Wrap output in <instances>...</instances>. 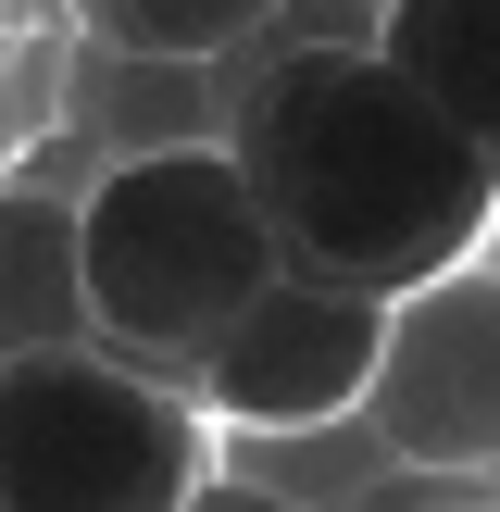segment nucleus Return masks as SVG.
Returning <instances> with one entry per match:
<instances>
[{"instance_id":"f257e3e1","label":"nucleus","mask_w":500,"mask_h":512,"mask_svg":"<svg viewBox=\"0 0 500 512\" xmlns=\"http://www.w3.org/2000/svg\"><path fill=\"white\" fill-rule=\"evenodd\" d=\"M225 163L263 213L275 275H313L350 300H413L438 275L488 263L500 163L375 75L363 13H250Z\"/></svg>"},{"instance_id":"f03ea898","label":"nucleus","mask_w":500,"mask_h":512,"mask_svg":"<svg viewBox=\"0 0 500 512\" xmlns=\"http://www.w3.org/2000/svg\"><path fill=\"white\" fill-rule=\"evenodd\" d=\"M75 288H88V350L150 388H188L200 350L275 288L263 213H250L225 150H138L75 188Z\"/></svg>"},{"instance_id":"7ed1b4c3","label":"nucleus","mask_w":500,"mask_h":512,"mask_svg":"<svg viewBox=\"0 0 500 512\" xmlns=\"http://www.w3.org/2000/svg\"><path fill=\"white\" fill-rule=\"evenodd\" d=\"M200 488L213 425L188 388H150L100 350L0 363V512H188Z\"/></svg>"},{"instance_id":"20e7f679","label":"nucleus","mask_w":500,"mask_h":512,"mask_svg":"<svg viewBox=\"0 0 500 512\" xmlns=\"http://www.w3.org/2000/svg\"><path fill=\"white\" fill-rule=\"evenodd\" d=\"M350 425L413 488H488V463H500V288H488V263L388 300V338H375Z\"/></svg>"},{"instance_id":"39448f33","label":"nucleus","mask_w":500,"mask_h":512,"mask_svg":"<svg viewBox=\"0 0 500 512\" xmlns=\"http://www.w3.org/2000/svg\"><path fill=\"white\" fill-rule=\"evenodd\" d=\"M375 338H388V300H350L313 288V275H275L188 375V413L200 425H238V438H313V425L363 413V375Z\"/></svg>"},{"instance_id":"423d86ee","label":"nucleus","mask_w":500,"mask_h":512,"mask_svg":"<svg viewBox=\"0 0 500 512\" xmlns=\"http://www.w3.org/2000/svg\"><path fill=\"white\" fill-rule=\"evenodd\" d=\"M363 50L400 100H425L463 150L500 163V13L488 0H388L363 25Z\"/></svg>"},{"instance_id":"0eeeda50","label":"nucleus","mask_w":500,"mask_h":512,"mask_svg":"<svg viewBox=\"0 0 500 512\" xmlns=\"http://www.w3.org/2000/svg\"><path fill=\"white\" fill-rule=\"evenodd\" d=\"M88 350V288H75V200L63 188H0V363Z\"/></svg>"},{"instance_id":"6e6552de","label":"nucleus","mask_w":500,"mask_h":512,"mask_svg":"<svg viewBox=\"0 0 500 512\" xmlns=\"http://www.w3.org/2000/svg\"><path fill=\"white\" fill-rule=\"evenodd\" d=\"M88 50L100 63H225V50H250V13L238 0H113V13H88Z\"/></svg>"},{"instance_id":"1a4fd4ad","label":"nucleus","mask_w":500,"mask_h":512,"mask_svg":"<svg viewBox=\"0 0 500 512\" xmlns=\"http://www.w3.org/2000/svg\"><path fill=\"white\" fill-rule=\"evenodd\" d=\"M188 512H288V500H263V488H238V475H213V488H200Z\"/></svg>"},{"instance_id":"9d476101","label":"nucleus","mask_w":500,"mask_h":512,"mask_svg":"<svg viewBox=\"0 0 500 512\" xmlns=\"http://www.w3.org/2000/svg\"><path fill=\"white\" fill-rule=\"evenodd\" d=\"M425 512H500L488 488H438V500H425Z\"/></svg>"}]
</instances>
